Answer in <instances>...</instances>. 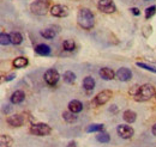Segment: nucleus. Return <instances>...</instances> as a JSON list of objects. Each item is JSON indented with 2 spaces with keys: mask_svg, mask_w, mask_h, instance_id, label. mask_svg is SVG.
Wrapping results in <instances>:
<instances>
[{
  "mask_svg": "<svg viewBox=\"0 0 156 147\" xmlns=\"http://www.w3.org/2000/svg\"><path fill=\"white\" fill-rule=\"evenodd\" d=\"M151 132H153V135H155V136H156V125H154V126H153Z\"/></svg>",
  "mask_w": 156,
  "mask_h": 147,
  "instance_id": "nucleus-33",
  "label": "nucleus"
},
{
  "mask_svg": "<svg viewBox=\"0 0 156 147\" xmlns=\"http://www.w3.org/2000/svg\"><path fill=\"white\" fill-rule=\"evenodd\" d=\"M24 98H25L24 92L20 91V90H17V91H15L13 93H12L10 101H11L12 104H20V103L24 101Z\"/></svg>",
  "mask_w": 156,
  "mask_h": 147,
  "instance_id": "nucleus-13",
  "label": "nucleus"
},
{
  "mask_svg": "<svg viewBox=\"0 0 156 147\" xmlns=\"http://www.w3.org/2000/svg\"><path fill=\"white\" fill-rule=\"evenodd\" d=\"M59 79H60V75H59L57 70L51 68V70L46 71V73H44V80H46V83H47L48 85H51V86L57 85Z\"/></svg>",
  "mask_w": 156,
  "mask_h": 147,
  "instance_id": "nucleus-8",
  "label": "nucleus"
},
{
  "mask_svg": "<svg viewBox=\"0 0 156 147\" xmlns=\"http://www.w3.org/2000/svg\"><path fill=\"white\" fill-rule=\"evenodd\" d=\"M51 15L53 17H58V18H62L69 16V7L66 5H54L51 7Z\"/></svg>",
  "mask_w": 156,
  "mask_h": 147,
  "instance_id": "nucleus-6",
  "label": "nucleus"
},
{
  "mask_svg": "<svg viewBox=\"0 0 156 147\" xmlns=\"http://www.w3.org/2000/svg\"><path fill=\"white\" fill-rule=\"evenodd\" d=\"M112 91H109V90H103V91H101L100 93L96 94V97L94 98V104L95 105H103V104H106L111 98H112Z\"/></svg>",
  "mask_w": 156,
  "mask_h": 147,
  "instance_id": "nucleus-7",
  "label": "nucleus"
},
{
  "mask_svg": "<svg viewBox=\"0 0 156 147\" xmlns=\"http://www.w3.org/2000/svg\"><path fill=\"white\" fill-rule=\"evenodd\" d=\"M15 77H16V74H15V73L9 74V75H7L6 78H5V81H11V80H12V79H13Z\"/></svg>",
  "mask_w": 156,
  "mask_h": 147,
  "instance_id": "nucleus-30",
  "label": "nucleus"
},
{
  "mask_svg": "<svg viewBox=\"0 0 156 147\" xmlns=\"http://www.w3.org/2000/svg\"><path fill=\"white\" fill-rule=\"evenodd\" d=\"M94 15L89 9H80L77 13V23L78 25L85 30H90L94 28L95 20Z\"/></svg>",
  "mask_w": 156,
  "mask_h": 147,
  "instance_id": "nucleus-2",
  "label": "nucleus"
},
{
  "mask_svg": "<svg viewBox=\"0 0 156 147\" xmlns=\"http://www.w3.org/2000/svg\"><path fill=\"white\" fill-rule=\"evenodd\" d=\"M122 118L127 122V123H133L137 118V114L132 110H125L122 114Z\"/></svg>",
  "mask_w": 156,
  "mask_h": 147,
  "instance_id": "nucleus-17",
  "label": "nucleus"
},
{
  "mask_svg": "<svg viewBox=\"0 0 156 147\" xmlns=\"http://www.w3.org/2000/svg\"><path fill=\"white\" fill-rule=\"evenodd\" d=\"M12 145H13V140L10 135L6 134L0 135V147H12Z\"/></svg>",
  "mask_w": 156,
  "mask_h": 147,
  "instance_id": "nucleus-16",
  "label": "nucleus"
},
{
  "mask_svg": "<svg viewBox=\"0 0 156 147\" xmlns=\"http://www.w3.org/2000/svg\"><path fill=\"white\" fill-rule=\"evenodd\" d=\"M83 87H84L87 91L94 90V87H95V80H94V78H91V77H85L84 80H83Z\"/></svg>",
  "mask_w": 156,
  "mask_h": 147,
  "instance_id": "nucleus-18",
  "label": "nucleus"
},
{
  "mask_svg": "<svg viewBox=\"0 0 156 147\" xmlns=\"http://www.w3.org/2000/svg\"><path fill=\"white\" fill-rule=\"evenodd\" d=\"M27 65H28V59L27 57L20 56V57H17V59L13 60V66L16 68H24Z\"/></svg>",
  "mask_w": 156,
  "mask_h": 147,
  "instance_id": "nucleus-20",
  "label": "nucleus"
},
{
  "mask_svg": "<svg viewBox=\"0 0 156 147\" xmlns=\"http://www.w3.org/2000/svg\"><path fill=\"white\" fill-rule=\"evenodd\" d=\"M6 122H7L11 127H20V126H23V123H24V117H23V115H20V114H15V115L9 116V117L6 118Z\"/></svg>",
  "mask_w": 156,
  "mask_h": 147,
  "instance_id": "nucleus-10",
  "label": "nucleus"
},
{
  "mask_svg": "<svg viewBox=\"0 0 156 147\" xmlns=\"http://www.w3.org/2000/svg\"><path fill=\"white\" fill-rule=\"evenodd\" d=\"M0 43H1V46H9L11 43V37H10V35L1 32V35H0Z\"/></svg>",
  "mask_w": 156,
  "mask_h": 147,
  "instance_id": "nucleus-27",
  "label": "nucleus"
},
{
  "mask_svg": "<svg viewBox=\"0 0 156 147\" xmlns=\"http://www.w3.org/2000/svg\"><path fill=\"white\" fill-rule=\"evenodd\" d=\"M103 130V125H90L88 128H87V132L88 133H100Z\"/></svg>",
  "mask_w": 156,
  "mask_h": 147,
  "instance_id": "nucleus-25",
  "label": "nucleus"
},
{
  "mask_svg": "<svg viewBox=\"0 0 156 147\" xmlns=\"http://www.w3.org/2000/svg\"><path fill=\"white\" fill-rule=\"evenodd\" d=\"M10 37H11V43L15 44V46H18V44H20L23 42V36L20 35V32H17V31L11 32Z\"/></svg>",
  "mask_w": 156,
  "mask_h": 147,
  "instance_id": "nucleus-21",
  "label": "nucleus"
},
{
  "mask_svg": "<svg viewBox=\"0 0 156 147\" xmlns=\"http://www.w3.org/2000/svg\"><path fill=\"white\" fill-rule=\"evenodd\" d=\"M98 9L103 13H114L117 11V6L113 0H98Z\"/></svg>",
  "mask_w": 156,
  "mask_h": 147,
  "instance_id": "nucleus-5",
  "label": "nucleus"
},
{
  "mask_svg": "<svg viewBox=\"0 0 156 147\" xmlns=\"http://www.w3.org/2000/svg\"><path fill=\"white\" fill-rule=\"evenodd\" d=\"M35 52H36L39 55H42V56L49 55V54H51V47L47 46V44H44V43L37 44V46L35 47Z\"/></svg>",
  "mask_w": 156,
  "mask_h": 147,
  "instance_id": "nucleus-14",
  "label": "nucleus"
},
{
  "mask_svg": "<svg viewBox=\"0 0 156 147\" xmlns=\"http://www.w3.org/2000/svg\"><path fill=\"white\" fill-rule=\"evenodd\" d=\"M115 77H117L118 80H120V81H129L132 78V72L129 68H126V67H121V68H119L117 71Z\"/></svg>",
  "mask_w": 156,
  "mask_h": 147,
  "instance_id": "nucleus-11",
  "label": "nucleus"
},
{
  "mask_svg": "<svg viewBox=\"0 0 156 147\" xmlns=\"http://www.w3.org/2000/svg\"><path fill=\"white\" fill-rule=\"evenodd\" d=\"M117 133L118 135L122 139H131L135 134V130L132 127L126 126V125H120L117 127Z\"/></svg>",
  "mask_w": 156,
  "mask_h": 147,
  "instance_id": "nucleus-9",
  "label": "nucleus"
},
{
  "mask_svg": "<svg viewBox=\"0 0 156 147\" xmlns=\"http://www.w3.org/2000/svg\"><path fill=\"white\" fill-rule=\"evenodd\" d=\"M155 13H156V6H150V7H148L145 10V18L147 19L151 18Z\"/></svg>",
  "mask_w": 156,
  "mask_h": 147,
  "instance_id": "nucleus-29",
  "label": "nucleus"
},
{
  "mask_svg": "<svg viewBox=\"0 0 156 147\" xmlns=\"http://www.w3.org/2000/svg\"><path fill=\"white\" fill-rule=\"evenodd\" d=\"M131 12H132L135 16H138V15H139V10H138L137 7H133V9H131Z\"/></svg>",
  "mask_w": 156,
  "mask_h": 147,
  "instance_id": "nucleus-31",
  "label": "nucleus"
},
{
  "mask_svg": "<svg viewBox=\"0 0 156 147\" xmlns=\"http://www.w3.org/2000/svg\"><path fill=\"white\" fill-rule=\"evenodd\" d=\"M78 1H80V0H78Z\"/></svg>",
  "mask_w": 156,
  "mask_h": 147,
  "instance_id": "nucleus-35",
  "label": "nucleus"
},
{
  "mask_svg": "<svg viewBox=\"0 0 156 147\" xmlns=\"http://www.w3.org/2000/svg\"><path fill=\"white\" fill-rule=\"evenodd\" d=\"M129 93L136 102H147L150 101L153 97H155L156 90L155 87L150 84H144V85H133Z\"/></svg>",
  "mask_w": 156,
  "mask_h": 147,
  "instance_id": "nucleus-1",
  "label": "nucleus"
},
{
  "mask_svg": "<svg viewBox=\"0 0 156 147\" xmlns=\"http://www.w3.org/2000/svg\"><path fill=\"white\" fill-rule=\"evenodd\" d=\"M155 98H156V93H155Z\"/></svg>",
  "mask_w": 156,
  "mask_h": 147,
  "instance_id": "nucleus-34",
  "label": "nucleus"
},
{
  "mask_svg": "<svg viewBox=\"0 0 156 147\" xmlns=\"http://www.w3.org/2000/svg\"><path fill=\"white\" fill-rule=\"evenodd\" d=\"M49 9V1L48 0H35L31 5H30V10L34 15L37 16H43L47 13Z\"/></svg>",
  "mask_w": 156,
  "mask_h": 147,
  "instance_id": "nucleus-3",
  "label": "nucleus"
},
{
  "mask_svg": "<svg viewBox=\"0 0 156 147\" xmlns=\"http://www.w3.org/2000/svg\"><path fill=\"white\" fill-rule=\"evenodd\" d=\"M96 140H98V142H102V144H107V142H109V140H111V136H109V134L108 133H106V132H100L98 133V135H96Z\"/></svg>",
  "mask_w": 156,
  "mask_h": 147,
  "instance_id": "nucleus-23",
  "label": "nucleus"
},
{
  "mask_svg": "<svg viewBox=\"0 0 156 147\" xmlns=\"http://www.w3.org/2000/svg\"><path fill=\"white\" fill-rule=\"evenodd\" d=\"M62 47H64L65 50H67V52H72V50H75V48H76V43H75L72 39H66V41H64Z\"/></svg>",
  "mask_w": 156,
  "mask_h": 147,
  "instance_id": "nucleus-24",
  "label": "nucleus"
},
{
  "mask_svg": "<svg viewBox=\"0 0 156 147\" xmlns=\"http://www.w3.org/2000/svg\"><path fill=\"white\" fill-rule=\"evenodd\" d=\"M67 147H78V146L77 144H76V141H71V142H69Z\"/></svg>",
  "mask_w": 156,
  "mask_h": 147,
  "instance_id": "nucleus-32",
  "label": "nucleus"
},
{
  "mask_svg": "<svg viewBox=\"0 0 156 147\" xmlns=\"http://www.w3.org/2000/svg\"><path fill=\"white\" fill-rule=\"evenodd\" d=\"M62 78H64V81L66 84H73L75 80H76V74L71 72V71H66L62 75Z\"/></svg>",
  "mask_w": 156,
  "mask_h": 147,
  "instance_id": "nucleus-22",
  "label": "nucleus"
},
{
  "mask_svg": "<svg viewBox=\"0 0 156 147\" xmlns=\"http://www.w3.org/2000/svg\"><path fill=\"white\" fill-rule=\"evenodd\" d=\"M62 118L67 122V123H73V122H76V120H77V116H76V114L75 112H72V111H64V114H62Z\"/></svg>",
  "mask_w": 156,
  "mask_h": 147,
  "instance_id": "nucleus-19",
  "label": "nucleus"
},
{
  "mask_svg": "<svg viewBox=\"0 0 156 147\" xmlns=\"http://www.w3.org/2000/svg\"><path fill=\"white\" fill-rule=\"evenodd\" d=\"M98 74H100V77H101L102 79H105V80H112V79H114V77H115V73L113 72V70H111V68H108V67L101 68Z\"/></svg>",
  "mask_w": 156,
  "mask_h": 147,
  "instance_id": "nucleus-12",
  "label": "nucleus"
},
{
  "mask_svg": "<svg viewBox=\"0 0 156 147\" xmlns=\"http://www.w3.org/2000/svg\"><path fill=\"white\" fill-rule=\"evenodd\" d=\"M69 110L75 112V114L80 112V111L83 110V104L79 101H77V99H73V101H71L69 103Z\"/></svg>",
  "mask_w": 156,
  "mask_h": 147,
  "instance_id": "nucleus-15",
  "label": "nucleus"
},
{
  "mask_svg": "<svg viewBox=\"0 0 156 147\" xmlns=\"http://www.w3.org/2000/svg\"><path fill=\"white\" fill-rule=\"evenodd\" d=\"M51 132L52 128L47 123H35L30 127V133L36 136H47L51 134Z\"/></svg>",
  "mask_w": 156,
  "mask_h": 147,
  "instance_id": "nucleus-4",
  "label": "nucleus"
},
{
  "mask_svg": "<svg viewBox=\"0 0 156 147\" xmlns=\"http://www.w3.org/2000/svg\"><path fill=\"white\" fill-rule=\"evenodd\" d=\"M136 65L140 68H144L145 71H150L153 73H156V67H154V66H150V65H147V63H143V62H137Z\"/></svg>",
  "mask_w": 156,
  "mask_h": 147,
  "instance_id": "nucleus-28",
  "label": "nucleus"
},
{
  "mask_svg": "<svg viewBox=\"0 0 156 147\" xmlns=\"http://www.w3.org/2000/svg\"><path fill=\"white\" fill-rule=\"evenodd\" d=\"M41 36L44 37L46 39H52L53 37L55 36V32L53 30H51V29H46V30L41 31Z\"/></svg>",
  "mask_w": 156,
  "mask_h": 147,
  "instance_id": "nucleus-26",
  "label": "nucleus"
}]
</instances>
